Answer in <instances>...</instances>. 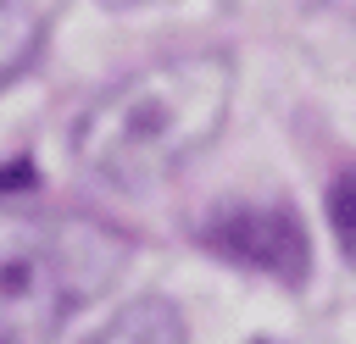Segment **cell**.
<instances>
[{
  "label": "cell",
  "mask_w": 356,
  "mask_h": 344,
  "mask_svg": "<svg viewBox=\"0 0 356 344\" xmlns=\"http://www.w3.org/2000/svg\"><path fill=\"white\" fill-rule=\"evenodd\" d=\"M234 111V61L184 50L134 67L72 122V155L111 189H150L189 166Z\"/></svg>",
  "instance_id": "1"
},
{
  "label": "cell",
  "mask_w": 356,
  "mask_h": 344,
  "mask_svg": "<svg viewBox=\"0 0 356 344\" xmlns=\"http://www.w3.org/2000/svg\"><path fill=\"white\" fill-rule=\"evenodd\" d=\"M134 255V239L78 211L0 205V344H56Z\"/></svg>",
  "instance_id": "2"
},
{
  "label": "cell",
  "mask_w": 356,
  "mask_h": 344,
  "mask_svg": "<svg viewBox=\"0 0 356 344\" xmlns=\"http://www.w3.org/2000/svg\"><path fill=\"white\" fill-rule=\"evenodd\" d=\"M200 244L228 266L300 289L312 272V239L289 205H228L200 222Z\"/></svg>",
  "instance_id": "3"
},
{
  "label": "cell",
  "mask_w": 356,
  "mask_h": 344,
  "mask_svg": "<svg viewBox=\"0 0 356 344\" xmlns=\"http://www.w3.org/2000/svg\"><path fill=\"white\" fill-rule=\"evenodd\" d=\"M83 344H189V333H184V316L172 300L139 294V300L117 305Z\"/></svg>",
  "instance_id": "4"
},
{
  "label": "cell",
  "mask_w": 356,
  "mask_h": 344,
  "mask_svg": "<svg viewBox=\"0 0 356 344\" xmlns=\"http://www.w3.org/2000/svg\"><path fill=\"white\" fill-rule=\"evenodd\" d=\"M44 44V17L28 0H0V89H11Z\"/></svg>",
  "instance_id": "5"
},
{
  "label": "cell",
  "mask_w": 356,
  "mask_h": 344,
  "mask_svg": "<svg viewBox=\"0 0 356 344\" xmlns=\"http://www.w3.org/2000/svg\"><path fill=\"white\" fill-rule=\"evenodd\" d=\"M328 227H334L345 261L356 266V166H345V172L328 183Z\"/></svg>",
  "instance_id": "6"
},
{
  "label": "cell",
  "mask_w": 356,
  "mask_h": 344,
  "mask_svg": "<svg viewBox=\"0 0 356 344\" xmlns=\"http://www.w3.org/2000/svg\"><path fill=\"white\" fill-rule=\"evenodd\" d=\"M106 11H145V6H167V0H100Z\"/></svg>",
  "instance_id": "7"
},
{
  "label": "cell",
  "mask_w": 356,
  "mask_h": 344,
  "mask_svg": "<svg viewBox=\"0 0 356 344\" xmlns=\"http://www.w3.org/2000/svg\"><path fill=\"white\" fill-rule=\"evenodd\" d=\"M273 6H317L323 11V6H345V0H273Z\"/></svg>",
  "instance_id": "8"
}]
</instances>
